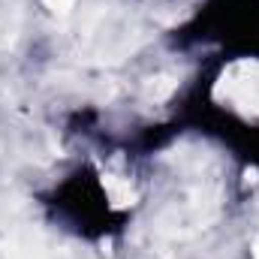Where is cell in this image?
<instances>
[{"mask_svg":"<svg viewBox=\"0 0 259 259\" xmlns=\"http://www.w3.org/2000/svg\"><path fill=\"white\" fill-rule=\"evenodd\" d=\"M46 3H49V9H55V12H66L75 0H46Z\"/></svg>","mask_w":259,"mask_h":259,"instance_id":"7a4b0ae2","label":"cell"},{"mask_svg":"<svg viewBox=\"0 0 259 259\" xmlns=\"http://www.w3.org/2000/svg\"><path fill=\"white\" fill-rule=\"evenodd\" d=\"M106 190H109V196H112V202H115V205H127L130 199H133L130 184H124V181H115V178H109V181H106Z\"/></svg>","mask_w":259,"mask_h":259,"instance_id":"6da1fadb","label":"cell"}]
</instances>
